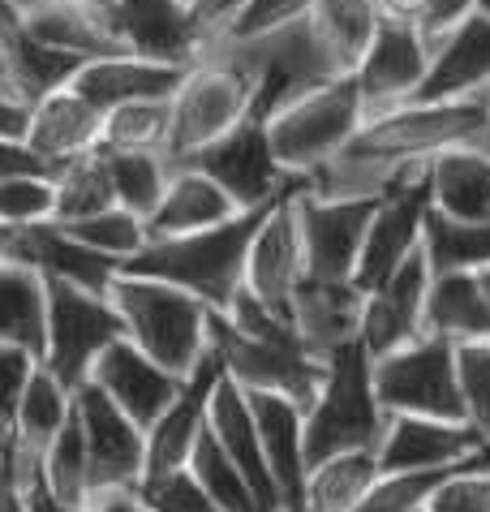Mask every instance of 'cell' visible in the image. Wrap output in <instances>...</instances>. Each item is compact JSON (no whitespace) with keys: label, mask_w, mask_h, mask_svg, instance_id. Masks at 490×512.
<instances>
[{"label":"cell","mask_w":490,"mask_h":512,"mask_svg":"<svg viewBox=\"0 0 490 512\" xmlns=\"http://www.w3.org/2000/svg\"><path fill=\"white\" fill-rule=\"evenodd\" d=\"M460 469V465H452ZM452 469H400V474H379L357 512H422L430 491L439 487Z\"/></svg>","instance_id":"f6af8a7d"},{"label":"cell","mask_w":490,"mask_h":512,"mask_svg":"<svg viewBox=\"0 0 490 512\" xmlns=\"http://www.w3.org/2000/svg\"><path fill=\"white\" fill-rule=\"evenodd\" d=\"M86 379H91L95 388H104L112 401L121 405V414L134 418L142 431L164 414L168 401L181 388V375H172V371H164L160 362H151L147 353H142L134 340H125V336L112 340V345L99 353Z\"/></svg>","instance_id":"7402d4cb"},{"label":"cell","mask_w":490,"mask_h":512,"mask_svg":"<svg viewBox=\"0 0 490 512\" xmlns=\"http://www.w3.org/2000/svg\"><path fill=\"white\" fill-rule=\"evenodd\" d=\"M181 78H185L181 65H160L134 52H108V56L82 61L78 74L69 78V87L91 108L108 112L117 104H134V99H168Z\"/></svg>","instance_id":"4316f807"},{"label":"cell","mask_w":490,"mask_h":512,"mask_svg":"<svg viewBox=\"0 0 490 512\" xmlns=\"http://www.w3.org/2000/svg\"><path fill=\"white\" fill-rule=\"evenodd\" d=\"M374 396L383 414H417V418H443L465 422L456 392V345L439 336H417L383 358H370Z\"/></svg>","instance_id":"ba28073f"},{"label":"cell","mask_w":490,"mask_h":512,"mask_svg":"<svg viewBox=\"0 0 490 512\" xmlns=\"http://www.w3.org/2000/svg\"><path fill=\"white\" fill-rule=\"evenodd\" d=\"M207 426H211V435L220 439V448L237 461L241 474L250 478V487L258 495V504H263V512H284L280 491H276V478H271V469L263 461V448H258L250 401H245V392L228 375H220V383H215V392H211Z\"/></svg>","instance_id":"f1b7e54d"},{"label":"cell","mask_w":490,"mask_h":512,"mask_svg":"<svg viewBox=\"0 0 490 512\" xmlns=\"http://www.w3.org/2000/svg\"><path fill=\"white\" fill-rule=\"evenodd\" d=\"M82 56L56 52L22 26V13L0 0V74H5L9 95H18L26 108L43 99L56 87H69V78L78 74Z\"/></svg>","instance_id":"83f0119b"},{"label":"cell","mask_w":490,"mask_h":512,"mask_svg":"<svg viewBox=\"0 0 490 512\" xmlns=\"http://www.w3.org/2000/svg\"><path fill=\"white\" fill-rule=\"evenodd\" d=\"M426 289H430V263H426V250L417 246L392 276L366 293L357 340L366 345L370 358H383V353H392L400 345H409V340L426 336V327H422Z\"/></svg>","instance_id":"d6986e66"},{"label":"cell","mask_w":490,"mask_h":512,"mask_svg":"<svg viewBox=\"0 0 490 512\" xmlns=\"http://www.w3.org/2000/svg\"><path fill=\"white\" fill-rule=\"evenodd\" d=\"M104 18L121 52L147 56L160 65L190 69L211 39L203 13L181 5V0H117Z\"/></svg>","instance_id":"9a60e30c"},{"label":"cell","mask_w":490,"mask_h":512,"mask_svg":"<svg viewBox=\"0 0 490 512\" xmlns=\"http://www.w3.org/2000/svg\"><path fill=\"white\" fill-rule=\"evenodd\" d=\"M482 147L490 151V91L465 99H409L387 112H374L357 125V134L310 173V190L327 198L383 194L400 173L430 164L439 151Z\"/></svg>","instance_id":"6da1fadb"},{"label":"cell","mask_w":490,"mask_h":512,"mask_svg":"<svg viewBox=\"0 0 490 512\" xmlns=\"http://www.w3.org/2000/svg\"><path fill=\"white\" fill-rule=\"evenodd\" d=\"M426 211H430V181H426V164H422V168H413V173H400L392 186L379 194V207H374V216H370L362 254H357V267H353L357 289L370 293L374 284H383L422 246Z\"/></svg>","instance_id":"5bb4252c"},{"label":"cell","mask_w":490,"mask_h":512,"mask_svg":"<svg viewBox=\"0 0 490 512\" xmlns=\"http://www.w3.org/2000/svg\"><path fill=\"white\" fill-rule=\"evenodd\" d=\"M99 155H104V168H108L117 203L147 220L155 211V203H160L168 177H172L168 155L164 151H104V147H99Z\"/></svg>","instance_id":"f35d334b"},{"label":"cell","mask_w":490,"mask_h":512,"mask_svg":"<svg viewBox=\"0 0 490 512\" xmlns=\"http://www.w3.org/2000/svg\"><path fill=\"white\" fill-rule=\"evenodd\" d=\"M9 259L31 263L43 280H61V284H74V289L99 293V297H108L112 280L121 276L117 259L82 246V241L69 237L56 220H39V224H26V229H13Z\"/></svg>","instance_id":"44dd1931"},{"label":"cell","mask_w":490,"mask_h":512,"mask_svg":"<svg viewBox=\"0 0 490 512\" xmlns=\"http://www.w3.org/2000/svg\"><path fill=\"white\" fill-rule=\"evenodd\" d=\"M35 366H39V353L0 340V435L13 426V414H18V401L35 375Z\"/></svg>","instance_id":"f907efd6"},{"label":"cell","mask_w":490,"mask_h":512,"mask_svg":"<svg viewBox=\"0 0 490 512\" xmlns=\"http://www.w3.org/2000/svg\"><path fill=\"white\" fill-rule=\"evenodd\" d=\"M61 229L69 237H78L82 246H91L99 254H108V259H117L121 267L134 259L142 246H147V220L134 216V211H125L121 203L95 211V216H86V220H69V224H61Z\"/></svg>","instance_id":"7bdbcfd3"},{"label":"cell","mask_w":490,"mask_h":512,"mask_svg":"<svg viewBox=\"0 0 490 512\" xmlns=\"http://www.w3.org/2000/svg\"><path fill=\"white\" fill-rule=\"evenodd\" d=\"M0 91H9V87H5V74H0Z\"/></svg>","instance_id":"03108f58"},{"label":"cell","mask_w":490,"mask_h":512,"mask_svg":"<svg viewBox=\"0 0 490 512\" xmlns=\"http://www.w3.org/2000/svg\"><path fill=\"white\" fill-rule=\"evenodd\" d=\"M22 26L39 39V44L69 52V56H82V61L121 52L117 39L108 31V18L95 13L91 5H82V0H35V5L22 9Z\"/></svg>","instance_id":"d6a6232c"},{"label":"cell","mask_w":490,"mask_h":512,"mask_svg":"<svg viewBox=\"0 0 490 512\" xmlns=\"http://www.w3.org/2000/svg\"><path fill=\"white\" fill-rule=\"evenodd\" d=\"M74 414L86 439L91 500L108 491H134L147 474V431L129 414H121V405L91 379L74 388Z\"/></svg>","instance_id":"8fae6325"},{"label":"cell","mask_w":490,"mask_h":512,"mask_svg":"<svg viewBox=\"0 0 490 512\" xmlns=\"http://www.w3.org/2000/svg\"><path fill=\"white\" fill-rule=\"evenodd\" d=\"M134 495L151 512H224L203 487H198V478L190 474V465L164 469V474H142Z\"/></svg>","instance_id":"bcb514c9"},{"label":"cell","mask_w":490,"mask_h":512,"mask_svg":"<svg viewBox=\"0 0 490 512\" xmlns=\"http://www.w3.org/2000/svg\"><path fill=\"white\" fill-rule=\"evenodd\" d=\"M379 5L374 0H314L310 31L323 44V52L336 61L340 74H353L357 61L366 56L374 31H379Z\"/></svg>","instance_id":"e575fe53"},{"label":"cell","mask_w":490,"mask_h":512,"mask_svg":"<svg viewBox=\"0 0 490 512\" xmlns=\"http://www.w3.org/2000/svg\"><path fill=\"white\" fill-rule=\"evenodd\" d=\"M430 207L452 220H490V151L452 147L426 164Z\"/></svg>","instance_id":"1f68e13d"},{"label":"cell","mask_w":490,"mask_h":512,"mask_svg":"<svg viewBox=\"0 0 490 512\" xmlns=\"http://www.w3.org/2000/svg\"><path fill=\"white\" fill-rule=\"evenodd\" d=\"M478 284H482V293H486V306H490V267H482V272H478Z\"/></svg>","instance_id":"6125c7cd"},{"label":"cell","mask_w":490,"mask_h":512,"mask_svg":"<svg viewBox=\"0 0 490 512\" xmlns=\"http://www.w3.org/2000/svg\"><path fill=\"white\" fill-rule=\"evenodd\" d=\"M117 203L112 194V181H108V168H104V155L86 151L78 160L61 164L52 173V220L56 224H69V220H86L95 211H104Z\"/></svg>","instance_id":"74e56055"},{"label":"cell","mask_w":490,"mask_h":512,"mask_svg":"<svg viewBox=\"0 0 490 512\" xmlns=\"http://www.w3.org/2000/svg\"><path fill=\"white\" fill-rule=\"evenodd\" d=\"M26 173H48V164H43L22 138H0V181L26 177ZM48 177H52V173H48Z\"/></svg>","instance_id":"f5cc1de1"},{"label":"cell","mask_w":490,"mask_h":512,"mask_svg":"<svg viewBox=\"0 0 490 512\" xmlns=\"http://www.w3.org/2000/svg\"><path fill=\"white\" fill-rule=\"evenodd\" d=\"M362 121H366V108H362L357 78L340 74V78L323 82V87L297 95L276 117H267V138H271L276 160L288 173L310 177L357 134Z\"/></svg>","instance_id":"52a82bcc"},{"label":"cell","mask_w":490,"mask_h":512,"mask_svg":"<svg viewBox=\"0 0 490 512\" xmlns=\"http://www.w3.org/2000/svg\"><path fill=\"white\" fill-rule=\"evenodd\" d=\"M99 125H104V112L86 104L74 87H56L26 112L22 142L48 164V173H56L61 164L99 147Z\"/></svg>","instance_id":"484cf974"},{"label":"cell","mask_w":490,"mask_h":512,"mask_svg":"<svg viewBox=\"0 0 490 512\" xmlns=\"http://www.w3.org/2000/svg\"><path fill=\"white\" fill-rule=\"evenodd\" d=\"M52 220V177L26 173L0 181V224L5 229H26V224Z\"/></svg>","instance_id":"c3c4849f"},{"label":"cell","mask_w":490,"mask_h":512,"mask_svg":"<svg viewBox=\"0 0 490 512\" xmlns=\"http://www.w3.org/2000/svg\"><path fill=\"white\" fill-rule=\"evenodd\" d=\"M297 229H301V254H306V276L314 280H353L357 254L370 229V216L379 207V194L357 198H327L301 186L297 198Z\"/></svg>","instance_id":"4fadbf2b"},{"label":"cell","mask_w":490,"mask_h":512,"mask_svg":"<svg viewBox=\"0 0 490 512\" xmlns=\"http://www.w3.org/2000/svg\"><path fill=\"white\" fill-rule=\"evenodd\" d=\"M0 512H31L26 508V487L18 482V469H13L5 444H0Z\"/></svg>","instance_id":"db71d44e"},{"label":"cell","mask_w":490,"mask_h":512,"mask_svg":"<svg viewBox=\"0 0 490 512\" xmlns=\"http://www.w3.org/2000/svg\"><path fill=\"white\" fill-rule=\"evenodd\" d=\"M181 5H190V9H198V13H203V5H207V0H181Z\"/></svg>","instance_id":"e7e4bbea"},{"label":"cell","mask_w":490,"mask_h":512,"mask_svg":"<svg viewBox=\"0 0 490 512\" xmlns=\"http://www.w3.org/2000/svg\"><path fill=\"white\" fill-rule=\"evenodd\" d=\"M426 65H430V44L417 31V22L379 18V31H374L366 56L353 69L366 117L387 112L396 104H409L426 78Z\"/></svg>","instance_id":"e0dca14e"},{"label":"cell","mask_w":490,"mask_h":512,"mask_svg":"<svg viewBox=\"0 0 490 512\" xmlns=\"http://www.w3.org/2000/svg\"><path fill=\"white\" fill-rule=\"evenodd\" d=\"M469 13H473V0H426L422 13H417V31L426 35V44H435L452 26L465 22Z\"/></svg>","instance_id":"816d5d0a"},{"label":"cell","mask_w":490,"mask_h":512,"mask_svg":"<svg viewBox=\"0 0 490 512\" xmlns=\"http://www.w3.org/2000/svg\"><path fill=\"white\" fill-rule=\"evenodd\" d=\"M366 293L353 280H314L306 276L293 293V327L301 336V349L314 362H327L331 353L357 340Z\"/></svg>","instance_id":"cb8c5ba5"},{"label":"cell","mask_w":490,"mask_h":512,"mask_svg":"<svg viewBox=\"0 0 490 512\" xmlns=\"http://www.w3.org/2000/svg\"><path fill=\"white\" fill-rule=\"evenodd\" d=\"M211 44L224 56H233L245 74H250V82H254L250 117L254 121L276 117V112L284 104H293L297 95H306L314 87H323V82L340 78L336 61L323 52V44L314 39L306 18L293 22V26H280V31H271V35H258V39L211 35Z\"/></svg>","instance_id":"8992f818"},{"label":"cell","mask_w":490,"mask_h":512,"mask_svg":"<svg viewBox=\"0 0 490 512\" xmlns=\"http://www.w3.org/2000/svg\"><path fill=\"white\" fill-rule=\"evenodd\" d=\"M26 108L18 95H9V91H0V138H22L26 134Z\"/></svg>","instance_id":"11a10c76"},{"label":"cell","mask_w":490,"mask_h":512,"mask_svg":"<svg viewBox=\"0 0 490 512\" xmlns=\"http://www.w3.org/2000/svg\"><path fill=\"white\" fill-rule=\"evenodd\" d=\"M387 414L374 396L370 353L362 340L344 345L327 358V375L314 401L301 409V435H306V465H319L336 452L379 448Z\"/></svg>","instance_id":"277c9868"},{"label":"cell","mask_w":490,"mask_h":512,"mask_svg":"<svg viewBox=\"0 0 490 512\" xmlns=\"http://www.w3.org/2000/svg\"><path fill=\"white\" fill-rule=\"evenodd\" d=\"M9 246H13V229L0 224V259H9Z\"/></svg>","instance_id":"91938a15"},{"label":"cell","mask_w":490,"mask_h":512,"mask_svg":"<svg viewBox=\"0 0 490 512\" xmlns=\"http://www.w3.org/2000/svg\"><path fill=\"white\" fill-rule=\"evenodd\" d=\"M310 9H314V0H241L237 13L215 35H224V39H258V35L280 31V26H293L301 18H310Z\"/></svg>","instance_id":"7dc6e473"},{"label":"cell","mask_w":490,"mask_h":512,"mask_svg":"<svg viewBox=\"0 0 490 512\" xmlns=\"http://www.w3.org/2000/svg\"><path fill=\"white\" fill-rule=\"evenodd\" d=\"M250 99H254L250 74L207 39L203 56L185 69L177 91L168 95V142H164L168 164L190 160L194 151H203L207 142L245 121L250 117Z\"/></svg>","instance_id":"5b68a950"},{"label":"cell","mask_w":490,"mask_h":512,"mask_svg":"<svg viewBox=\"0 0 490 512\" xmlns=\"http://www.w3.org/2000/svg\"><path fill=\"white\" fill-rule=\"evenodd\" d=\"M267 207L237 211V216L211 224V229H198V233L155 237L121 272L177 284V289L194 293L198 302H207L211 310H228L233 293L245 284V250H250V237L258 233Z\"/></svg>","instance_id":"7a4b0ae2"},{"label":"cell","mask_w":490,"mask_h":512,"mask_svg":"<svg viewBox=\"0 0 490 512\" xmlns=\"http://www.w3.org/2000/svg\"><path fill=\"white\" fill-rule=\"evenodd\" d=\"M473 13H482V18H490V0H473Z\"/></svg>","instance_id":"be15d7a7"},{"label":"cell","mask_w":490,"mask_h":512,"mask_svg":"<svg viewBox=\"0 0 490 512\" xmlns=\"http://www.w3.org/2000/svg\"><path fill=\"white\" fill-rule=\"evenodd\" d=\"M207 340L220 353L224 375L245 392H280L293 405L306 409L319 392V383L327 375V362H314L301 345H271V340H254L237 332L224 319V310L207 315Z\"/></svg>","instance_id":"30bf717a"},{"label":"cell","mask_w":490,"mask_h":512,"mask_svg":"<svg viewBox=\"0 0 490 512\" xmlns=\"http://www.w3.org/2000/svg\"><path fill=\"white\" fill-rule=\"evenodd\" d=\"M185 465H190V474L198 478V487H203L224 512H263L250 478H245L237 469V461L220 448V439L211 435V426H203V435H198V444L190 448V461Z\"/></svg>","instance_id":"ab89813d"},{"label":"cell","mask_w":490,"mask_h":512,"mask_svg":"<svg viewBox=\"0 0 490 512\" xmlns=\"http://www.w3.org/2000/svg\"><path fill=\"white\" fill-rule=\"evenodd\" d=\"M168 142V99H134L104 112L99 147L104 151H164Z\"/></svg>","instance_id":"b9f144b4"},{"label":"cell","mask_w":490,"mask_h":512,"mask_svg":"<svg viewBox=\"0 0 490 512\" xmlns=\"http://www.w3.org/2000/svg\"><path fill=\"white\" fill-rule=\"evenodd\" d=\"M181 164H194V168H203L211 181H220L224 194L237 203V211L276 203L293 181H301L297 173H288L276 160L271 138H267V121H254V117L237 121L228 134L207 142L203 151H194L190 160H181Z\"/></svg>","instance_id":"7c38bea8"},{"label":"cell","mask_w":490,"mask_h":512,"mask_svg":"<svg viewBox=\"0 0 490 512\" xmlns=\"http://www.w3.org/2000/svg\"><path fill=\"white\" fill-rule=\"evenodd\" d=\"M220 375H224V362L207 340V353L181 379L168 409L147 426V474H164V469H177L190 461V448L198 444V435L207 426V405H211V392L220 383Z\"/></svg>","instance_id":"ffe728a7"},{"label":"cell","mask_w":490,"mask_h":512,"mask_svg":"<svg viewBox=\"0 0 490 512\" xmlns=\"http://www.w3.org/2000/svg\"><path fill=\"white\" fill-rule=\"evenodd\" d=\"M456 392H460L465 422L490 448V340L456 345Z\"/></svg>","instance_id":"ee69618b"},{"label":"cell","mask_w":490,"mask_h":512,"mask_svg":"<svg viewBox=\"0 0 490 512\" xmlns=\"http://www.w3.org/2000/svg\"><path fill=\"white\" fill-rule=\"evenodd\" d=\"M301 186H310V181L306 177L293 181L267 207L258 233L250 237V250H245V289L263 306L276 310V315H284L288 323H293V293L306 280V254H301V229H297V207H293Z\"/></svg>","instance_id":"2e32d148"},{"label":"cell","mask_w":490,"mask_h":512,"mask_svg":"<svg viewBox=\"0 0 490 512\" xmlns=\"http://www.w3.org/2000/svg\"><path fill=\"white\" fill-rule=\"evenodd\" d=\"M422 327L426 336H439L448 345L490 340V306L478 272H430Z\"/></svg>","instance_id":"4dcf8cb0"},{"label":"cell","mask_w":490,"mask_h":512,"mask_svg":"<svg viewBox=\"0 0 490 512\" xmlns=\"http://www.w3.org/2000/svg\"><path fill=\"white\" fill-rule=\"evenodd\" d=\"M228 216H237V203L224 194L220 181H211L194 164H172V177L160 194V203L147 216V241L211 229V224H220Z\"/></svg>","instance_id":"f546056e"},{"label":"cell","mask_w":490,"mask_h":512,"mask_svg":"<svg viewBox=\"0 0 490 512\" xmlns=\"http://www.w3.org/2000/svg\"><path fill=\"white\" fill-rule=\"evenodd\" d=\"M108 297L125 323V340H134L164 371L185 379L194 371V362L207 353L211 306L198 302L194 293L177 289V284H164V280H151V276L121 272L112 280Z\"/></svg>","instance_id":"3957f363"},{"label":"cell","mask_w":490,"mask_h":512,"mask_svg":"<svg viewBox=\"0 0 490 512\" xmlns=\"http://www.w3.org/2000/svg\"><path fill=\"white\" fill-rule=\"evenodd\" d=\"M374 452H379V474L490 461V448L469 422H443V418H417V414H387L383 439Z\"/></svg>","instance_id":"ac0fdd59"},{"label":"cell","mask_w":490,"mask_h":512,"mask_svg":"<svg viewBox=\"0 0 490 512\" xmlns=\"http://www.w3.org/2000/svg\"><path fill=\"white\" fill-rule=\"evenodd\" d=\"M26 508L31 512H91V508H74V504H61L56 495L43 487V482L35 478V482H26Z\"/></svg>","instance_id":"9f6ffc18"},{"label":"cell","mask_w":490,"mask_h":512,"mask_svg":"<svg viewBox=\"0 0 490 512\" xmlns=\"http://www.w3.org/2000/svg\"><path fill=\"white\" fill-rule=\"evenodd\" d=\"M379 478V452L374 448H353L336 452L306 474V512H357L366 491Z\"/></svg>","instance_id":"d590c367"},{"label":"cell","mask_w":490,"mask_h":512,"mask_svg":"<svg viewBox=\"0 0 490 512\" xmlns=\"http://www.w3.org/2000/svg\"><path fill=\"white\" fill-rule=\"evenodd\" d=\"M237 5H241V0H207V5H203V22L211 26V35L220 31V26H224L228 18H233Z\"/></svg>","instance_id":"680465c9"},{"label":"cell","mask_w":490,"mask_h":512,"mask_svg":"<svg viewBox=\"0 0 490 512\" xmlns=\"http://www.w3.org/2000/svg\"><path fill=\"white\" fill-rule=\"evenodd\" d=\"M245 392V388H241ZM258 431V448L276 478L284 512H306V435H301V405L280 392H245Z\"/></svg>","instance_id":"603a6c76"},{"label":"cell","mask_w":490,"mask_h":512,"mask_svg":"<svg viewBox=\"0 0 490 512\" xmlns=\"http://www.w3.org/2000/svg\"><path fill=\"white\" fill-rule=\"evenodd\" d=\"M39 482L48 487L61 504L91 508V469H86V439L78 414H69V422L56 431L39 461Z\"/></svg>","instance_id":"60d3db41"},{"label":"cell","mask_w":490,"mask_h":512,"mask_svg":"<svg viewBox=\"0 0 490 512\" xmlns=\"http://www.w3.org/2000/svg\"><path fill=\"white\" fill-rule=\"evenodd\" d=\"M490 91V18L469 13L443 39L430 44L426 78L413 99L439 104V99H465Z\"/></svg>","instance_id":"d4e9b609"},{"label":"cell","mask_w":490,"mask_h":512,"mask_svg":"<svg viewBox=\"0 0 490 512\" xmlns=\"http://www.w3.org/2000/svg\"><path fill=\"white\" fill-rule=\"evenodd\" d=\"M43 323H48L43 276L22 259H0V340L43 358Z\"/></svg>","instance_id":"836d02e7"},{"label":"cell","mask_w":490,"mask_h":512,"mask_svg":"<svg viewBox=\"0 0 490 512\" xmlns=\"http://www.w3.org/2000/svg\"><path fill=\"white\" fill-rule=\"evenodd\" d=\"M430 272H482L490 267V220H452L430 207L422 224Z\"/></svg>","instance_id":"8d00e7d4"},{"label":"cell","mask_w":490,"mask_h":512,"mask_svg":"<svg viewBox=\"0 0 490 512\" xmlns=\"http://www.w3.org/2000/svg\"><path fill=\"white\" fill-rule=\"evenodd\" d=\"M91 512H151V508L142 504L134 491H108V495H95Z\"/></svg>","instance_id":"6f0895ef"},{"label":"cell","mask_w":490,"mask_h":512,"mask_svg":"<svg viewBox=\"0 0 490 512\" xmlns=\"http://www.w3.org/2000/svg\"><path fill=\"white\" fill-rule=\"evenodd\" d=\"M422 512H490V461H469L452 469L430 491Z\"/></svg>","instance_id":"681fc988"},{"label":"cell","mask_w":490,"mask_h":512,"mask_svg":"<svg viewBox=\"0 0 490 512\" xmlns=\"http://www.w3.org/2000/svg\"><path fill=\"white\" fill-rule=\"evenodd\" d=\"M82 5H91V9H95V13H108V9H112V5H117V0H82Z\"/></svg>","instance_id":"94428289"},{"label":"cell","mask_w":490,"mask_h":512,"mask_svg":"<svg viewBox=\"0 0 490 512\" xmlns=\"http://www.w3.org/2000/svg\"><path fill=\"white\" fill-rule=\"evenodd\" d=\"M48 289V323H43V366L65 383L78 388L91 375L95 358L104 353L112 340L125 336V323L112 306V297L74 289L61 280H43Z\"/></svg>","instance_id":"9c48e42d"}]
</instances>
